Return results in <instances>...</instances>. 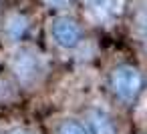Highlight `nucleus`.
Masks as SVG:
<instances>
[{
    "label": "nucleus",
    "mask_w": 147,
    "mask_h": 134,
    "mask_svg": "<svg viewBox=\"0 0 147 134\" xmlns=\"http://www.w3.org/2000/svg\"><path fill=\"white\" fill-rule=\"evenodd\" d=\"M137 30H139V34H141V36L145 38V42H147V10L137 16Z\"/></svg>",
    "instance_id": "8"
},
{
    "label": "nucleus",
    "mask_w": 147,
    "mask_h": 134,
    "mask_svg": "<svg viewBox=\"0 0 147 134\" xmlns=\"http://www.w3.org/2000/svg\"><path fill=\"white\" fill-rule=\"evenodd\" d=\"M89 8L99 20H107L115 12V0H89Z\"/></svg>",
    "instance_id": "6"
},
{
    "label": "nucleus",
    "mask_w": 147,
    "mask_h": 134,
    "mask_svg": "<svg viewBox=\"0 0 147 134\" xmlns=\"http://www.w3.org/2000/svg\"><path fill=\"white\" fill-rule=\"evenodd\" d=\"M26 18L22 14H10L6 20V34L10 40H18L24 32H26Z\"/></svg>",
    "instance_id": "5"
},
{
    "label": "nucleus",
    "mask_w": 147,
    "mask_h": 134,
    "mask_svg": "<svg viewBox=\"0 0 147 134\" xmlns=\"http://www.w3.org/2000/svg\"><path fill=\"white\" fill-rule=\"evenodd\" d=\"M10 134H28V132H26V130H12Z\"/></svg>",
    "instance_id": "10"
},
{
    "label": "nucleus",
    "mask_w": 147,
    "mask_h": 134,
    "mask_svg": "<svg viewBox=\"0 0 147 134\" xmlns=\"http://www.w3.org/2000/svg\"><path fill=\"white\" fill-rule=\"evenodd\" d=\"M12 66H14L16 76L22 82H30L36 76V72H38V58H36L34 52H30V50L24 48V50L16 52V56L12 60Z\"/></svg>",
    "instance_id": "3"
},
{
    "label": "nucleus",
    "mask_w": 147,
    "mask_h": 134,
    "mask_svg": "<svg viewBox=\"0 0 147 134\" xmlns=\"http://www.w3.org/2000/svg\"><path fill=\"white\" fill-rule=\"evenodd\" d=\"M59 134H89L85 130V126L77 120H65L59 128Z\"/></svg>",
    "instance_id": "7"
},
{
    "label": "nucleus",
    "mask_w": 147,
    "mask_h": 134,
    "mask_svg": "<svg viewBox=\"0 0 147 134\" xmlns=\"http://www.w3.org/2000/svg\"><path fill=\"white\" fill-rule=\"evenodd\" d=\"M111 86L121 100L131 102L141 90V74L133 66H117L111 74Z\"/></svg>",
    "instance_id": "1"
},
{
    "label": "nucleus",
    "mask_w": 147,
    "mask_h": 134,
    "mask_svg": "<svg viewBox=\"0 0 147 134\" xmlns=\"http://www.w3.org/2000/svg\"><path fill=\"white\" fill-rule=\"evenodd\" d=\"M89 128H91L93 134H117L111 118L105 112H101V110L91 112V116H89Z\"/></svg>",
    "instance_id": "4"
},
{
    "label": "nucleus",
    "mask_w": 147,
    "mask_h": 134,
    "mask_svg": "<svg viewBox=\"0 0 147 134\" xmlns=\"http://www.w3.org/2000/svg\"><path fill=\"white\" fill-rule=\"evenodd\" d=\"M51 32H53V38L57 40V44L63 48H73L81 40V30H79L77 22L71 18H55L51 24Z\"/></svg>",
    "instance_id": "2"
},
{
    "label": "nucleus",
    "mask_w": 147,
    "mask_h": 134,
    "mask_svg": "<svg viewBox=\"0 0 147 134\" xmlns=\"http://www.w3.org/2000/svg\"><path fill=\"white\" fill-rule=\"evenodd\" d=\"M47 2H49L51 6H55V8H63V6L69 4V0H47Z\"/></svg>",
    "instance_id": "9"
}]
</instances>
